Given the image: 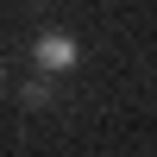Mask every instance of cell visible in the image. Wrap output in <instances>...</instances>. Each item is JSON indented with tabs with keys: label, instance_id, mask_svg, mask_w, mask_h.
I'll return each mask as SVG.
<instances>
[{
	"label": "cell",
	"instance_id": "cell-1",
	"mask_svg": "<svg viewBox=\"0 0 157 157\" xmlns=\"http://www.w3.org/2000/svg\"><path fill=\"white\" fill-rule=\"evenodd\" d=\"M32 63H38L44 75H69V69H75V38H69V32H44V38L32 44Z\"/></svg>",
	"mask_w": 157,
	"mask_h": 157
},
{
	"label": "cell",
	"instance_id": "cell-2",
	"mask_svg": "<svg viewBox=\"0 0 157 157\" xmlns=\"http://www.w3.org/2000/svg\"><path fill=\"white\" fill-rule=\"evenodd\" d=\"M44 101H50V75H44V69H38V75H32V82H25V107H44Z\"/></svg>",
	"mask_w": 157,
	"mask_h": 157
}]
</instances>
